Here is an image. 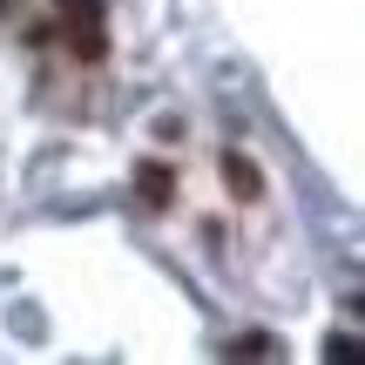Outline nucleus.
<instances>
[{"label": "nucleus", "instance_id": "f03ea898", "mask_svg": "<svg viewBox=\"0 0 365 365\" xmlns=\"http://www.w3.org/2000/svg\"><path fill=\"white\" fill-rule=\"evenodd\" d=\"M223 170H230L237 196H264V170H257V163H244V156H223Z\"/></svg>", "mask_w": 365, "mask_h": 365}, {"label": "nucleus", "instance_id": "f257e3e1", "mask_svg": "<svg viewBox=\"0 0 365 365\" xmlns=\"http://www.w3.org/2000/svg\"><path fill=\"white\" fill-rule=\"evenodd\" d=\"M135 182H143L149 203H170V196H176V176L163 170V163H143V170H135Z\"/></svg>", "mask_w": 365, "mask_h": 365}]
</instances>
